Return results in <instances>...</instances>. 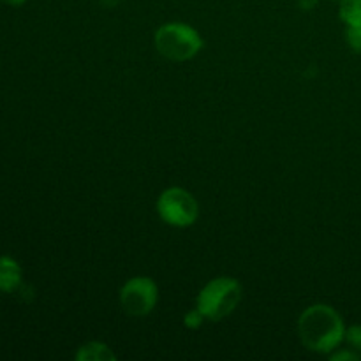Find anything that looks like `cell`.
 Wrapping results in <instances>:
<instances>
[{"label": "cell", "mask_w": 361, "mask_h": 361, "mask_svg": "<svg viewBox=\"0 0 361 361\" xmlns=\"http://www.w3.org/2000/svg\"><path fill=\"white\" fill-rule=\"evenodd\" d=\"M204 321V316L200 312V309H194L190 310V312L185 314V317H183V324H185L187 328H190V330H196V328H200L201 324H203Z\"/></svg>", "instance_id": "11"}, {"label": "cell", "mask_w": 361, "mask_h": 361, "mask_svg": "<svg viewBox=\"0 0 361 361\" xmlns=\"http://www.w3.org/2000/svg\"><path fill=\"white\" fill-rule=\"evenodd\" d=\"M345 42L355 53H361V25L345 28Z\"/></svg>", "instance_id": "9"}, {"label": "cell", "mask_w": 361, "mask_h": 361, "mask_svg": "<svg viewBox=\"0 0 361 361\" xmlns=\"http://www.w3.org/2000/svg\"><path fill=\"white\" fill-rule=\"evenodd\" d=\"M345 342L351 345V349L361 353V324H353L345 328Z\"/></svg>", "instance_id": "10"}, {"label": "cell", "mask_w": 361, "mask_h": 361, "mask_svg": "<svg viewBox=\"0 0 361 361\" xmlns=\"http://www.w3.org/2000/svg\"><path fill=\"white\" fill-rule=\"evenodd\" d=\"M242 300V284L231 277H217L200 291L196 307L204 319L222 321L236 310Z\"/></svg>", "instance_id": "3"}, {"label": "cell", "mask_w": 361, "mask_h": 361, "mask_svg": "<svg viewBox=\"0 0 361 361\" xmlns=\"http://www.w3.org/2000/svg\"><path fill=\"white\" fill-rule=\"evenodd\" d=\"M0 2L7 4V6H23L27 0H0Z\"/></svg>", "instance_id": "13"}, {"label": "cell", "mask_w": 361, "mask_h": 361, "mask_svg": "<svg viewBox=\"0 0 361 361\" xmlns=\"http://www.w3.org/2000/svg\"><path fill=\"white\" fill-rule=\"evenodd\" d=\"M76 361H115L116 355L102 342H88L78 348Z\"/></svg>", "instance_id": "7"}, {"label": "cell", "mask_w": 361, "mask_h": 361, "mask_svg": "<svg viewBox=\"0 0 361 361\" xmlns=\"http://www.w3.org/2000/svg\"><path fill=\"white\" fill-rule=\"evenodd\" d=\"M298 334L309 351L331 355L345 341V324L334 307L316 303L300 316Z\"/></svg>", "instance_id": "1"}, {"label": "cell", "mask_w": 361, "mask_h": 361, "mask_svg": "<svg viewBox=\"0 0 361 361\" xmlns=\"http://www.w3.org/2000/svg\"><path fill=\"white\" fill-rule=\"evenodd\" d=\"M155 48L159 55L173 62H185L194 59L203 48V39L200 32L187 23L173 21L157 28L155 32Z\"/></svg>", "instance_id": "2"}, {"label": "cell", "mask_w": 361, "mask_h": 361, "mask_svg": "<svg viewBox=\"0 0 361 361\" xmlns=\"http://www.w3.org/2000/svg\"><path fill=\"white\" fill-rule=\"evenodd\" d=\"M21 284V268L13 257L0 256V291L13 293Z\"/></svg>", "instance_id": "6"}, {"label": "cell", "mask_w": 361, "mask_h": 361, "mask_svg": "<svg viewBox=\"0 0 361 361\" xmlns=\"http://www.w3.org/2000/svg\"><path fill=\"white\" fill-rule=\"evenodd\" d=\"M159 289L152 279L134 277L120 289V305L123 312L133 317H145L155 309Z\"/></svg>", "instance_id": "5"}, {"label": "cell", "mask_w": 361, "mask_h": 361, "mask_svg": "<svg viewBox=\"0 0 361 361\" xmlns=\"http://www.w3.org/2000/svg\"><path fill=\"white\" fill-rule=\"evenodd\" d=\"M334 361H358L360 360V353L355 351V349H349V351H338V353H334V355L330 356Z\"/></svg>", "instance_id": "12"}, {"label": "cell", "mask_w": 361, "mask_h": 361, "mask_svg": "<svg viewBox=\"0 0 361 361\" xmlns=\"http://www.w3.org/2000/svg\"><path fill=\"white\" fill-rule=\"evenodd\" d=\"M159 217L173 228H189L197 221L200 207L189 190L182 187H169L162 190L157 200Z\"/></svg>", "instance_id": "4"}, {"label": "cell", "mask_w": 361, "mask_h": 361, "mask_svg": "<svg viewBox=\"0 0 361 361\" xmlns=\"http://www.w3.org/2000/svg\"><path fill=\"white\" fill-rule=\"evenodd\" d=\"M338 16L345 27H360L361 25V0H338Z\"/></svg>", "instance_id": "8"}]
</instances>
